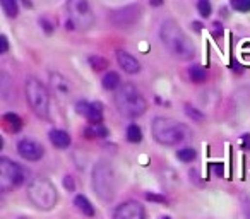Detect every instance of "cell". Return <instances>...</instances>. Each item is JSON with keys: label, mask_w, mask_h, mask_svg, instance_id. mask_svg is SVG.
I'll return each mask as SVG.
<instances>
[{"label": "cell", "mask_w": 250, "mask_h": 219, "mask_svg": "<svg viewBox=\"0 0 250 219\" xmlns=\"http://www.w3.org/2000/svg\"><path fill=\"white\" fill-rule=\"evenodd\" d=\"M48 137H50V142L53 148L57 149H67L70 146V135L66 132V130H60V129H53L50 130V134H48Z\"/></svg>", "instance_id": "obj_13"}, {"label": "cell", "mask_w": 250, "mask_h": 219, "mask_svg": "<svg viewBox=\"0 0 250 219\" xmlns=\"http://www.w3.org/2000/svg\"><path fill=\"white\" fill-rule=\"evenodd\" d=\"M17 154L26 161H40L45 156V148L33 139H21L17 142Z\"/></svg>", "instance_id": "obj_10"}, {"label": "cell", "mask_w": 250, "mask_h": 219, "mask_svg": "<svg viewBox=\"0 0 250 219\" xmlns=\"http://www.w3.org/2000/svg\"><path fill=\"white\" fill-rule=\"evenodd\" d=\"M192 26L196 31H200V29H202V24H200V22H192Z\"/></svg>", "instance_id": "obj_37"}, {"label": "cell", "mask_w": 250, "mask_h": 219, "mask_svg": "<svg viewBox=\"0 0 250 219\" xmlns=\"http://www.w3.org/2000/svg\"><path fill=\"white\" fill-rule=\"evenodd\" d=\"M243 214H245L247 219H250V195L243 197Z\"/></svg>", "instance_id": "obj_31"}, {"label": "cell", "mask_w": 250, "mask_h": 219, "mask_svg": "<svg viewBox=\"0 0 250 219\" xmlns=\"http://www.w3.org/2000/svg\"><path fill=\"white\" fill-rule=\"evenodd\" d=\"M196 156H197V152L194 148H182L177 151V158L183 163H192L194 159H196Z\"/></svg>", "instance_id": "obj_24"}, {"label": "cell", "mask_w": 250, "mask_h": 219, "mask_svg": "<svg viewBox=\"0 0 250 219\" xmlns=\"http://www.w3.org/2000/svg\"><path fill=\"white\" fill-rule=\"evenodd\" d=\"M113 101H115V106L120 115L127 117V118H137V117L144 115L148 110V103H146L144 96L131 83L122 84L117 89Z\"/></svg>", "instance_id": "obj_2"}, {"label": "cell", "mask_w": 250, "mask_h": 219, "mask_svg": "<svg viewBox=\"0 0 250 219\" xmlns=\"http://www.w3.org/2000/svg\"><path fill=\"white\" fill-rule=\"evenodd\" d=\"M113 219H146L144 209L139 202L129 201L120 204L113 212Z\"/></svg>", "instance_id": "obj_11"}, {"label": "cell", "mask_w": 250, "mask_h": 219, "mask_svg": "<svg viewBox=\"0 0 250 219\" xmlns=\"http://www.w3.org/2000/svg\"><path fill=\"white\" fill-rule=\"evenodd\" d=\"M2 123H4V127L9 130L11 134H17L19 130L22 129V120L21 117L17 115V113H5L4 117H2Z\"/></svg>", "instance_id": "obj_15"}, {"label": "cell", "mask_w": 250, "mask_h": 219, "mask_svg": "<svg viewBox=\"0 0 250 219\" xmlns=\"http://www.w3.org/2000/svg\"><path fill=\"white\" fill-rule=\"evenodd\" d=\"M91 185L95 194L101 199L103 202H110L115 195L117 190V178L113 168L110 166V163L100 161L93 168V175H91Z\"/></svg>", "instance_id": "obj_5"}, {"label": "cell", "mask_w": 250, "mask_h": 219, "mask_svg": "<svg viewBox=\"0 0 250 219\" xmlns=\"http://www.w3.org/2000/svg\"><path fill=\"white\" fill-rule=\"evenodd\" d=\"M185 113H187L189 118H192L194 122H197V123H200V122L206 120V115H204L200 110H197V108L190 106V104H185Z\"/></svg>", "instance_id": "obj_25"}, {"label": "cell", "mask_w": 250, "mask_h": 219, "mask_svg": "<svg viewBox=\"0 0 250 219\" xmlns=\"http://www.w3.org/2000/svg\"><path fill=\"white\" fill-rule=\"evenodd\" d=\"M21 2H22V4L26 5V7H29V9L33 7V2H31V0H21Z\"/></svg>", "instance_id": "obj_36"}, {"label": "cell", "mask_w": 250, "mask_h": 219, "mask_svg": "<svg viewBox=\"0 0 250 219\" xmlns=\"http://www.w3.org/2000/svg\"><path fill=\"white\" fill-rule=\"evenodd\" d=\"M149 4H151L152 7H161V5L165 4V0H149Z\"/></svg>", "instance_id": "obj_35"}, {"label": "cell", "mask_w": 250, "mask_h": 219, "mask_svg": "<svg viewBox=\"0 0 250 219\" xmlns=\"http://www.w3.org/2000/svg\"><path fill=\"white\" fill-rule=\"evenodd\" d=\"M101 86L105 87L106 91H117L120 86H122V79H120V76L117 74V72L110 70V72H106L105 76H103Z\"/></svg>", "instance_id": "obj_17"}, {"label": "cell", "mask_w": 250, "mask_h": 219, "mask_svg": "<svg viewBox=\"0 0 250 219\" xmlns=\"http://www.w3.org/2000/svg\"><path fill=\"white\" fill-rule=\"evenodd\" d=\"M142 7L139 4H129L110 12V22L118 29H131L141 21Z\"/></svg>", "instance_id": "obj_9"}, {"label": "cell", "mask_w": 250, "mask_h": 219, "mask_svg": "<svg viewBox=\"0 0 250 219\" xmlns=\"http://www.w3.org/2000/svg\"><path fill=\"white\" fill-rule=\"evenodd\" d=\"M161 219H170V218H168V216H165V218H161Z\"/></svg>", "instance_id": "obj_38"}, {"label": "cell", "mask_w": 250, "mask_h": 219, "mask_svg": "<svg viewBox=\"0 0 250 219\" xmlns=\"http://www.w3.org/2000/svg\"><path fill=\"white\" fill-rule=\"evenodd\" d=\"M74 205H76L84 216H89V218L95 216V207H93V204H91V202L87 201V197H84V195H76Z\"/></svg>", "instance_id": "obj_19"}, {"label": "cell", "mask_w": 250, "mask_h": 219, "mask_svg": "<svg viewBox=\"0 0 250 219\" xmlns=\"http://www.w3.org/2000/svg\"><path fill=\"white\" fill-rule=\"evenodd\" d=\"M213 31H214V36H216V38H217V36H221L223 34V26L219 24V22H214V24H213Z\"/></svg>", "instance_id": "obj_33"}, {"label": "cell", "mask_w": 250, "mask_h": 219, "mask_svg": "<svg viewBox=\"0 0 250 219\" xmlns=\"http://www.w3.org/2000/svg\"><path fill=\"white\" fill-rule=\"evenodd\" d=\"M146 199L152 202H160V204H167V199L161 197V195H156V194H146Z\"/></svg>", "instance_id": "obj_32"}, {"label": "cell", "mask_w": 250, "mask_h": 219, "mask_svg": "<svg viewBox=\"0 0 250 219\" xmlns=\"http://www.w3.org/2000/svg\"><path fill=\"white\" fill-rule=\"evenodd\" d=\"M67 12L69 19L79 29H89L95 24V16L91 11L89 0H67Z\"/></svg>", "instance_id": "obj_8"}, {"label": "cell", "mask_w": 250, "mask_h": 219, "mask_svg": "<svg viewBox=\"0 0 250 219\" xmlns=\"http://www.w3.org/2000/svg\"><path fill=\"white\" fill-rule=\"evenodd\" d=\"M86 118L89 120L91 123H101V120H103V106H101V103H98V101L89 103Z\"/></svg>", "instance_id": "obj_18"}, {"label": "cell", "mask_w": 250, "mask_h": 219, "mask_svg": "<svg viewBox=\"0 0 250 219\" xmlns=\"http://www.w3.org/2000/svg\"><path fill=\"white\" fill-rule=\"evenodd\" d=\"M64 187H66V190L74 192V188H76V185H74V180H72V176H69V175H66V176H64Z\"/></svg>", "instance_id": "obj_29"}, {"label": "cell", "mask_w": 250, "mask_h": 219, "mask_svg": "<svg viewBox=\"0 0 250 219\" xmlns=\"http://www.w3.org/2000/svg\"><path fill=\"white\" fill-rule=\"evenodd\" d=\"M213 168H214V173H216L217 176H223V165H221V163H219V165H217V163H214Z\"/></svg>", "instance_id": "obj_34"}, {"label": "cell", "mask_w": 250, "mask_h": 219, "mask_svg": "<svg viewBox=\"0 0 250 219\" xmlns=\"http://www.w3.org/2000/svg\"><path fill=\"white\" fill-rule=\"evenodd\" d=\"M197 11H199V14L202 16V17H209L211 14H213V7H211V2L209 0H199L197 2Z\"/></svg>", "instance_id": "obj_27"}, {"label": "cell", "mask_w": 250, "mask_h": 219, "mask_svg": "<svg viewBox=\"0 0 250 219\" xmlns=\"http://www.w3.org/2000/svg\"><path fill=\"white\" fill-rule=\"evenodd\" d=\"M230 5L236 12H250V0H230Z\"/></svg>", "instance_id": "obj_26"}, {"label": "cell", "mask_w": 250, "mask_h": 219, "mask_svg": "<svg viewBox=\"0 0 250 219\" xmlns=\"http://www.w3.org/2000/svg\"><path fill=\"white\" fill-rule=\"evenodd\" d=\"M2 11L5 12L7 17H17L19 16V4L17 0H0Z\"/></svg>", "instance_id": "obj_21"}, {"label": "cell", "mask_w": 250, "mask_h": 219, "mask_svg": "<svg viewBox=\"0 0 250 219\" xmlns=\"http://www.w3.org/2000/svg\"><path fill=\"white\" fill-rule=\"evenodd\" d=\"M152 137L161 146H177L187 139V127L168 117H154L151 123Z\"/></svg>", "instance_id": "obj_3"}, {"label": "cell", "mask_w": 250, "mask_h": 219, "mask_svg": "<svg viewBox=\"0 0 250 219\" xmlns=\"http://www.w3.org/2000/svg\"><path fill=\"white\" fill-rule=\"evenodd\" d=\"M189 77L192 79V83L200 84L206 81L207 77V70L202 67V65H190L189 67Z\"/></svg>", "instance_id": "obj_20"}, {"label": "cell", "mask_w": 250, "mask_h": 219, "mask_svg": "<svg viewBox=\"0 0 250 219\" xmlns=\"http://www.w3.org/2000/svg\"><path fill=\"white\" fill-rule=\"evenodd\" d=\"M7 50H9V41H7V36L5 34H2L0 36V53L4 55V53H7Z\"/></svg>", "instance_id": "obj_30"}, {"label": "cell", "mask_w": 250, "mask_h": 219, "mask_svg": "<svg viewBox=\"0 0 250 219\" xmlns=\"http://www.w3.org/2000/svg\"><path fill=\"white\" fill-rule=\"evenodd\" d=\"M87 62H89L91 68L95 72H101L105 70V68H108V60L103 58L101 55H91V57L87 58Z\"/></svg>", "instance_id": "obj_23"}, {"label": "cell", "mask_w": 250, "mask_h": 219, "mask_svg": "<svg viewBox=\"0 0 250 219\" xmlns=\"http://www.w3.org/2000/svg\"><path fill=\"white\" fill-rule=\"evenodd\" d=\"M87 139H105L108 135V129L103 123H89L84 130Z\"/></svg>", "instance_id": "obj_16"}, {"label": "cell", "mask_w": 250, "mask_h": 219, "mask_svg": "<svg viewBox=\"0 0 250 219\" xmlns=\"http://www.w3.org/2000/svg\"><path fill=\"white\" fill-rule=\"evenodd\" d=\"M117 62H118L120 68H122L125 74H131V76L132 74H137V72L141 70L139 60L132 53H129V51H123V50L117 51Z\"/></svg>", "instance_id": "obj_12"}, {"label": "cell", "mask_w": 250, "mask_h": 219, "mask_svg": "<svg viewBox=\"0 0 250 219\" xmlns=\"http://www.w3.org/2000/svg\"><path fill=\"white\" fill-rule=\"evenodd\" d=\"M40 26L43 28V31L47 33V34H51V33H53V28H55V26L51 24V22L48 21L47 17H41V19H40Z\"/></svg>", "instance_id": "obj_28"}, {"label": "cell", "mask_w": 250, "mask_h": 219, "mask_svg": "<svg viewBox=\"0 0 250 219\" xmlns=\"http://www.w3.org/2000/svg\"><path fill=\"white\" fill-rule=\"evenodd\" d=\"M28 199L34 207L41 209V211H51L58 201V194L50 180L36 176L28 185Z\"/></svg>", "instance_id": "obj_4"}, {"label": "cell", "mask_w": 250, "mask_h": 219, "mask_svg": "<svg viewBox=\"0 0 250 219\" xmlns=\"http://www.w3.org/2000/svg\"><path fill=\"white\" fill-rule=\"evenodd\" d=\"M160 38L163 41V45L168 48L171 55L178 60H190L194 58V45L189 40V36L185 34L183 29L173 21V19H167L161 22L160 26Z\"/></svg>", "instance_id": "obj_1"}, {"label": "cell", "mask_w": 250, "mask_h": 219, "mask_svg": "<svg viewBox=\"0 0 250 219\" xmlns=\"http://www.w3.org/2000/svg\"><path fill=\"white\" fill-rule=\"evenodd\" d=\"M50 84H51V89H53L55 94H58V96H66L70 91L69 81L62 76V74H58V72H51L50 74Z\"/></svg>", "instance_id": "obj_14"}, {"label": "cell", "mask_w": 250, "mask_h": 219, "mask_svg": "<svg viewBox=\"0 0 250 219\" xmlns=\"http://www.w3.org/2000/svg\"><path fill=\"white\" fill-rule=\"evenodd\" d=\"M26 100H28L29 106L33 110V113L38 118H48L50 113V93L45 87L41 81L36 77H28L26 81Z\"/></svg>", "instance_id": "obj_6"}, {"label": "cell", "mask_w": 250, "mask_h": 219, "mask_svg": "<svg viewBox=\"0 0 250 219\" xmlns=\"http://www.w3.org/2000/svg\"><path fill=\"white\" fill-rule=\"evenodd\" d=\"M125 137H127L129 142L132 144H137L142 140V130L139 125H135V123H131V125L127 127V130H125Z\"/></svg>", "instance_id": "obj_22"}, {"label": "cell", "mask_w": 250, "mask_h": 219, "mask_svg": "<svg viewBox=\"0 0 250 219\" xmlns=\"http://www.w3.org/2000/svg\"><path fill=\"white\" fill-rule=\"evenodd\" d=\"M24 182L22 168L9 158H0V190L9 192Z\"/></svg>", "instance_id": "obj_7"}]
</instances>
